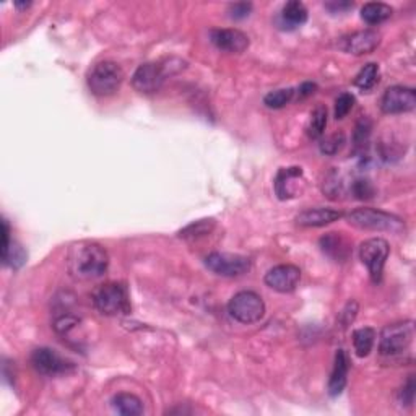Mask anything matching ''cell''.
<instances>
[{
  "instance_id": "19",
  "label": "cell",
  "mask_w": 416,
  "mask_h": 416,
  "mask_svg": "<svg viewBox=\"0 0 416 416\" xmlns=\"http://www.w3.org/2000/svg\"><path fill=\"white\" fill-rule=\"evenodd\" d=\"M280 20H282V26L288 30H295L298 26L304 25L307 21L306 5L299 2V0H291V2L285 4Z\"/></svg>"
},
{
  "instance_id": "30",
  "label": "cell",
  "mask_w": 416,
  "mask_h": 416,
  "mask_svg": "<svg viewBox=\"0 0 416 416\" xmlns=\"http://www.w3.org/2000/svg\"><path fill=\"white\" fill-rule=\"evenodd\" d=\"M355 106V96L351 93H342L335 101V119H343Z\"/></svg>"
},
{
  "instance_id": "18",
  "label": "cell",
  "mask_w": 416,
  "mask_h": 416,
  "mask_svg": "<svg viewBox=\"0 0 416 416\" xmlns=\"http://www.w3.org/2000/svg\"><path fill=\"white\" fill-rule=\"evenodd\" d=\"M348 369H350L348 356L343 350H338L337 355H335L331 379H328V393H331L332 397H338L340 393L343 392L345 386H347Z\"/></svg>"
},
{
  "instance_id": "31",
  "label": "cell",
  "mask_w": 416,
  "mask_h": 416,
  "mask_svg": "<svg viewBox=\"0 0 416 416\" xmlns=\"http://www.w3.org/2000/svg\"><path fill=\"white\" fill-rule=\"evenodd\" d=\"M353 194L356 196V198L367 200V198L374 197L376 189L372 187V184L367 179H358V181H355V184H353Z\"/></svg>"
},
{
  "instance_id": "35",
  "label": "cell",
  "mask_w": 416,
  "mask_h": 416,
  "mask_svg": "<svg viewBox=\"0 0 416 416\" xmlns=\"http://www.w3.org/2000/svg\"><path fill=\"white\" fill-rule=\"evenodd\" d=\"M326 8L332 13H343L347 10L353 8V2H348V0H338L337 2V0H333V2L326 4Z\"/></svg>"
},
{
  "instance_id": "11",
  "label": "cell",
  "mask_w": 416,
  "mask_h": 416,
  "mask_svg": "<svg viewBox=\"0 0 416 416\" xmlns=\"http://www.w3.org/2000/svg\"><path fill=\"white\" fill-rule=\"evenodd\" d=\"M416 107V91L408 86H391L384 91L381 109L386 114H405Z\"/></svg>"
},
{
  "instance_id": "29",
  "label": "cell",
  "mask_w": 416,
  "mask_h": 416,
  "mask_svg": "<svg viewBox=\"0 0 416 416\" xmlns=\"http://www.w3.org/2000/svg\"><path fill=\"white\" fill-rule=\"evenodd\" d=\"M343 145H345V135L342 132L333 133V135H328V137L322 140L321 151L326 155H335L343 148Z\"/></svg>"
},
{
  "instance_id": "9",
  "label": "cell",
  "mask_w": 416,
  "mask_h": 416,
  "mask_svg": "<svg viewBox=\"0 0 416 416\" xmlns=\"http://www.w3.org/2000/svg\"><path fill=\"white\" fill-rule=\"evenodd\" d=\"M167 70L166 66L160 62H148L140 66L132 75V86L135 91L142 95H153L161 90V86L166 82Z\"/></svg>"
},
{
  "instance_id": "6",
  "label": "cell",
  "mask_w": 416,
  "mask_h": 416,
  "mask_svg": "<svg viewBox=\"0 0 416 416\" xmlns=\"http://www.w3.org/2000/svg\"><path fill=\"white\" fill-rule=\"evenodd\" d=\"M228 312L241 323H256L266 316V302L254 291H239L231 298Z\"/></svg>"
},
{
  "instance_id": "28",
  "label": "cell",
  "mask_w": 416,
  "mask_h": 416,
  "mask_svg": "<svg viewBox=\"0 0 416 416\" xmlns=\"http://www.w3.org/2000/svg\"><path fill=\"white\" fill-rule=\"evenodd\" d=\"M213 228H215V220H212V218L198 220V221H194V223L186 226V228H184L179 233V236L184 237V239H194V237L210 234Z\"/></svg>"
},
{
  "instance_id": "2",
  "label": "cell",
  "mask_w": 416,
  "mask_h": 416,
  "mask_svg": "<svg viewBox=\"0 0 416 416\" xmlns=\"http://www.w3.org/2000/svg\"><path fill=\"white\" fill-rule=\"evenodd\" d=\"M348 225L364 231H377V233L402 234L405 223L397 215L382 212L377 208H356L347 213Z\"/></svg>"
},
{
  "instance_id": "23",
  "label": "cell",
  "mask_w": 416,
  "mask_h": 416,
  "mask_svg": "<svg viewBox=\"0 0 416 416\" xmlns=\"http://www.w3.org/2000/svg\"><path fill=\"white\" fill-rule=\"evenodd\" d=\"M374 342H376L374 328L363 327L353 332V347H355L356 355H358L359 358H364V356L371 353L372 347H374Z\"/></svg>"
},
{
  "instance_id": "17",
  "label": "cell",
  "mask_w": 416,
  "mask_h": 416,
  "mask_svg": "<svg viewBox=\"0 0 416 416\" xmlns=\"http://www.w3.org/2000/svg\"><path fill=\"white\" fill-rule=\"evenodd\" d=\"M343 217L342 212L335 208H307L304 212H301L296 217V223L302 228H321V226L331 225L333 221H338Z\"/></svg>"
},
{
  "instance_id": "8",
  "label": "cell",
  "mask_w": 416,
  "mask_h": 416,
  "mask_svg": "<svg viewBox=\"0 0 416 416\" xmlns=\"http://www.w3.org/2000/svg\"><path fill=\"white\" fill-rule=\"evenodd\" d=\"M205 266L220 277L234 278L249 272L251 261L239 254L212 252L205 257Z\"/></svg>"
},
{
  "instance_id": "25",
  "label": "cell",
  "mask_w": 416,
  "mask_h": 416,
  "mask_svg": "<svg viewBox=\"0 0 416 416\" xmlns=\"http://www.w3.org/2000/svg\"><path fill=\"white\" fill-rule=\"evenodd\" d=\"M327 127V107L326 106H317L314 111H312L309 124H307L306 131L309 138L317 140L323 135V131Z\"/></svg>"
},
{
  "instance_id": "13",
  "label": "cell",
  "mask_w": 416,
  "mask_h": 416,
  "mask_svg": "<svg viewBox=\"0 0 416 416\" xmlns=\"http://www.w3.org/2000/svg\"><path fill=\"white\" fill-rule=\"evenodd\" d=\"M266 285L278 293H293L298 288L301 280V270L296 266L283 263L270 268L266 273Z\"/></svg>"
},
{
  "instance_id": "1",
  "label": "cell",
  "mask_w": 416,
  "mask_h": 416,
  "mask_svg": "<svg viewBox=\"0 0 416 416\" xmlns=\"http://www.w3.org/2000/svg\"><path fill=\"white\" fill-rule=\"evenodd\" d=\"M67 267L75 278L95 280L106 273L109 267V256L98 242L82 241L70 247Z\"/></svg>"
},
{
  "instance_id": "12",
  "label": "cell",
  "mask_w": 416,
  "mask_h": 416,
  "mask_svg": "<svg viewBox=\"0 0 416 416\" xmlns=\"http://www.w3.org/2000/svg\"><path fill=\"white\" fill-rule=\"evenodd\" d=\"M275 194L280 200H290L298 197L304 191V172L298 166L282 167L275 177Z\"/></svg>"
},
{
  "instance_id": "4",
  "label": "cell",
  "mask_w": 416,
  "mask_h": 416,
  "mask_svg": "<svg viewBox=\"0 0 416 416\" xmlns=\"http://www.w3.org/2000/svg\"><path fill=\"white\" fill-rule=\"evenodd\" d=\"M86 82H88L91 93L105 98V96L114 95L121 88L124 82V70L116 62L102 61L95 64L93 69L90 70Z\"/></svg>"
},
{
  "instance_id": "3",
  "label": "cell",
  "mask_w": 416,
  "mask_h": 416,
  "mask_svg": "<svg viewBox=\"0 0 416 416\" xmlns=\"http://www.w3.org/2000/svg\"><path fill=\"white\" fill-rule=\"evenodd\" d=\"M415 333L413 321L388 323L381 332L379 353L386 358H396V356L403 355L413 345Z\"/></svg>"
},
{
  "instance_id": "34",
  "label": "cell",
  "mask_w": 416,
  "mask_h": 416,
  "mask_svg": "<svg viewBox=\"0 0 416 416\" xmlns=\"http://www.w3.org/2000/svg\"><path fill=\"white\" fill-rule=\"evenodd\" d=\"M415 388V376H410L407 384L402 388V392H400V402H402V405H413Z\"/></svg>"
},
{
  "instance_id": "27",
  "label": "cell",
  "mask_w": 416,
  "mask_h": 416,
  "mask_svg": "<svg viewBox=\"0 0 416 416\" xmlns=\"http://www.w3.org/2000/svg\"><path fill=\"white\" fill-rule=\"evenodd\" d=\"M296 91L293 88H282L270 91V93L263 98V105L270 109H282L286 105H290L293 101Z\"/></svg>"
},
{
  "instance_id": "14",
  "label": "cell",
  "mask_w": 416,
  "mask_h": 416,
  "mask_svg": "<svg viewBox=\"0 0 416 416\" xmlns=\"http://www.w3.org/2000/svg\"><path fill=\"white\" fill-rule=\"evenodd\" d=\"M210 41L217 49L230 54H241L249 47V37L236 28H217L210 31Z\"/></svg>"
},
{
  "instance_id": "15",
  "label": "cell",
  "mask_w": 416,
  "mask_h": 416,
  "mask_svg": "<svg viewBox=\"0 0 416 416\" xmlns=\"http://www.w3.org/2000/svg\"><path fill=\"white\" fill-rule=\"evenodd\" d=\"M381 44V35L374 30H363L356 31V33H351L348 36L342 37L340 41V49L345 52L353 54V56H363V54H369L377 46Z\"/></svg>"
},
{
  "instance_id": "5",
  "label": "cell",
  "mask_w": 416,
  "mask_h": 416,
  "mask_svg": "<svg viewBox=\"0 0 416 416\" xmlns=\"http://www.w3.org/2000/svg\"><path fill=\"white\" fill-rule=\"evenodd\" d=\"M95 307L102 316H126L131 312V299L129 291L122 283L101 285L93 295Z\"/></svg>"
},
{
  "instance_id": "16",
  "label": "cell",
  "mask_w": 416,
  "mask_h": 416,
  "mask_svg": "<svg viewBox=\"0 0 416 416\" xmlns=\"http://www.w3.org/2000/svg\"><path fill=\"white\" fill-rule=\"evenodd\" d=\"M322 252L333 262H347L351 256V242L343 233H328L319 241Z\"/></svg>"
},
{
  "instance_id": "10",
  "label": "cell",
  "mask_w": 416,
  "mask_h": 416,
  "mask_svg": "<svg viewBox=\"0 0 416 416\" xmlns=\"http://www.w3.org/2000/svg\"><path fill=\"white\" fill-rule=\"evenodd\" d=\"M31 364L40 374L47 377L62 376L75 369L73 363L62 358L57 351L51 348H36L31 355Z\"/></svg>"
},
{
  "instance_id": "21",
  "label": "cell",
  "mask_w": 416,
  "mask_h": 416,
  "mask_svg": "<svg viewBox=\"0 0 416 416\" xmlns=\"http://www.w3.org/2000/svg\"><path fill=\"white\" fill-rule=\"evenodd\" d=\"M392 13L393 10L391 5L382 2L364 4L363 8H361V18H363L367 25H381L384 21L391 18Z\"/></svg>"
},
{
  "instance_id": "26",
  "label": "cell",
  "mask_w": 416,
  "mask_h": 416,
  "mask_svg": "<svg viewBox=\"0 0 416 416\" xmlns=\"http://www.w3.org/2000/svg\"><path fill=\"white\" fill-rule=\"evenodd\" d=\"M26 258H28V256H26V252L23 247H21L17 241L10 242L7 251L2 252V262L5 263V266H10L12 268H20L25 266Z\"/></svg>"
},
{
  "instance_id": "24",
  "label": "cell",
  "mask_w": 416,
  "mask_h": 416,
  "mask_svg": "<svg viewBox=\"0 0 416 416\" xmlns=\"http://www.w3.org/2000/svg\"><path fill=\"white\" fill-rule=\"evenodd\" d=\"M379 75H381V70L377 64L374 62L366 64V66L359 70V73L356 75L355 86H358V88L363 91H369L379 83Z\"/></svg>"
},
{
  "instance_id": "33",
  "label": "cell",
  "mask_w": 416,
  "mask_h": 416,
  "mask_svg": "<svg viewBox=\"0 0 416 416\" xmlns=\"http://www.w3.org/2000/svg\"><path fill=\"white\" fill-rule=\"evenodd\" d=\"M252 12V4L249 2H237V4H231L228 8V13L231 18L234 20H242L246 17H249Z\"/></svg>"
},
{
  "instance_id": "7",
  "label": "cell",
  "mask_w": 416,
  "mask_h": 416,
  "mask_svg": "<svg viewBox=\"0 0 416 416\" xmlns=\"http://www.w3.org/2000/svg\"><path fill=\"white\" fill-rule=\"evenodd\" d=\"M388 254H391V246L382 237H369L361 242L359 258L367 267L372 283H381Z\"/></svg>"
},
{
  "instance_id": "20",
  "label": "cell",
  "mask_w": 416,
  "mask_h": 416,
  "mask_svg": "<svg viewBox=\"0 0 416 416\" xmlns=\"http://www.w3.org/2000/svg\"><path fill=\"white\" fill-rule=\"evenodd\" d=\"M111 407L114 408V412L122 416H137L143 413V403L137 396L133 393H117L112 397Z\"/></svg>"
},
{
  "instance_id": "37",
  "label": "cell",
  "mask_w": 416,
  "mask_h": 416,
  "mask_svg": "<svg viewBox=\"0 0 416 416\" xmlns=\"http://www.w3.org/2000/svg\"><path fill=\"white\" fill-rule=\"evenodd\" d=\"M30 5H31V2H26V4H18L17 2V4H15V7H17V8H28Z\"/></svg>"
},
{
  "instance_id": "36",
  "label": "cell",
  "mask_w": 416,
  "mask_h": 416,
  "mask_svg": "<svg viewBox=\"0 0 416 416\" xmlns=\"http://www.w3.org/2000/svg\"><path fill=\"white\" fill-rule=\"evenodd\" d=\"M316 90H317V85H316V83L306 82V83H302V85L299 86V88H298V91H296V93H298V98H299V100H304V98H307V96L314 95V93H316Z\"/></svg>"
},
{
  "instance_id": "32",
  "label": "cell",
  "mask_w": 416,
  "mask_h": 416,
  "mask_svg": "<svg viewBox=\"0 0 416 416\" xmlns=\"http://www.w3.org/2000/svg\"><path fill=\"white\" fill-rule=\"evenodd\" d=\"M327 182H323V192L327 194L331 198H338V194H342V182H340L338 176L332 172L327 176Z\"/></svg>"
},
{
  "instance_id": "22",
  "label": "cell",
  "mask_w": 416,
  "mask_h": 416,
  "mask_svg": "<svg viewBox=\"0 0 416 416\" xmlns=\"http://www.w3.org/2000/svg\"><path fill=\"white\" fill-rule=\"evenodd\" d=\"M372 131V122L367 117H361L356 122L355 132H353V151L356 155H364L369 145Z\"/></svg>"
}]
</instances>
